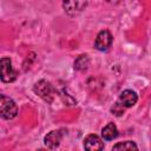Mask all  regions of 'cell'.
I'll return each instance as SVG.
<instances>
[{
    "mask_svg": "<svg viewBox=\"0 0 151 151\" xmlns=\"http://www.w3.org/2000/svg\"><path fill=\"white\" fill-rule=\"evenodd\" d=\"M18 114V106L14 100L7 96L0 94V117L12 119Z\"/></svg>",
    "mask_w": 151,
    "mask_h": 151,
    "instance_id": "obj_1",
    "label": "cell"
},
{
    "mask_svg": "<svg viewBox=\"0 0 151 151\" xmlns=\"http://www.w3.org/2000/svg\"><path fill=\"white\" fill-rule=\"evenodd\" d=\"M34 92L41 97L44 100H46L47 103H52L53 100V96H54V90L53 86L46 81V80H39L38 83H35L34 85Z\"/></svg>",
    "mask_w": 151,
    "mask_h": 151,
    "instance_id": "obj_3",
    "label": "cell"
},
{
    "mask_svg": "<svg viewBox=\"0 0 151 151\" xmlns=\"http://www.w3.org/2000/svg\"><path fill=\"white\" fill-rule=\"evenodd\" d=\"M61 138H63V134L60 131H51L50 133H47L45 136V145L50 149H55L59 146L60 142H61Z\"/></svg>",
    "mask_w": 151,
    "mask_h": 151,
    "instance_id": "obj_8",
    "label": "cell"
},
{
    "mask_svg": "<svg viewBox=\"0 0 151 151\" xmlns=\"http://www.w3.org/2000/svg\"><path fill=\"white\" fill-rule=\"evenodd\" d=\"M88 65H90V59H88V57L86 54L79 55L76 59V61H74V68L78 70V71H85V70H87Z\"/></svg>",
    "mask_w": 151,
    "mask_h": 151,
    "instance_id": "obj_10",
    "label": "cell"
},
{
    "mask_svg": "<svg viewBox=\"0 0 151 151\" xmlns=\"http://www.w3.org/2000/svg\"><path fill=\"white\" fill-rule=\"evenodd\" d=\"M84 147L88 151H97L104 149V143L97 134H88L84 139Z\"/></svg>",
    "mask_w": 151,
    "mask_h": 151,
    "instance_id": "obj_7",
    "label": "cell"
},
{
    "mask_svg": "<svg viewBox=\"0 0 151 151\" xmlns=\"http://www.w3.org/2000/svg\"><path fill=\"white\" fill-rule=\"evenodd\" d=\"M18 72L13 68L9 58L5 57L0 59V79L4 83H12L17 79Z\"/></svg>",
    "mask_w": 151,
    "mask_h": 151,
    "instance_id": "obj_2",
    "label": "cell"
},
{
    "mask_svg": "<svg viewBox=\"0 0 151 151\" xmlns=\"http://www.w3.org/2000/svg\"><path fill=\"white\" fill-rule=\"evenodd\" d=\"M86 4H87V0H64L63 7L68 15L73 17L79 14L86 7Z\"/></svg>",
    "mask_w": 151,
    "mask_h": 151,
    "instance_id": "obj_4",
    "label": "cell"
},
{
    "mask_svg": "<svg viewBox=\"0 0 151 151\" xmlns=\"http://www.w3.org/2000/svg\"><path fill=\"white\" fill-rule=\"evenodd\" d=\"M137 99H138V96H137V93L134 91L125 90V91H123L120 93L118 103L120 105H123L124 107H131V106H133L137 103Z\"/></svg>",
    "mask_w": 151,
    "mask_h": 151,
    "instance_id": "obj_6",
    "label": "cell"
},
{
    "mask_svg": "<svg viewBox=\"0 0 151 151\" xmlns=\"http://www.w3.org/2000/svg\"><path fill=\"white\" fill-rule=\"evenodd\" d=\"M137 149H138V146L133 142H130V140L113 145V150H137Z\"/></svg>",
    "mask_w": 151,
    "mask_h": 151,
    "instance_id": "obj_11",
    "label": "cell"
},
{
    "mask_svg": "<svg viewBox=\"0 0 151 151\" xmlns=\"http://www.w3.org/2000/svg\"><path fill=\"white\" fill-rule=\"evenodd\" d=\"M101 136L105 140H112L118 136V129L113 123H109L101 130Z\"/></svg>",
    "mask_w": 151,
    "mask_h": 151,
    "instance_id": "obj_9",
    "label": "cell"
},
{
    "mask_svg": "<svg viewBox=\"0 0 151 151\" xmlns=\"http://www.w3.org/2000/svg\"><path fill=\"white\" fill-rule=\"evenodd\" d=\"M112 45V35L109 31L103 29L98 33L96 41H94V47L98 51H106L109 47Z\"/></svg>",
    "mask_w": 151,
    "mask_h": 151,
    "instance_id": "obj_5",
    "label": "cell"
},
{
    "mask_svg": "<svg viewBox=\"0 0 151 151\" xmlns=\"http://www.w3.org/2000/svg\"><path fill=\"white\" fill-rule=\"evenodd\" d=\"M112 112H113L116 116H122V114H123V112H124V106H123V105H120L119 103H117V104L112 107Z\"/></svg>",
    "mask_w": 151,
    "mask_h": 151,
    "instance_id": "obj_12",
    "label": "cell"
}]
</instances>
